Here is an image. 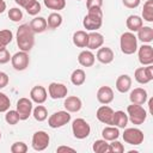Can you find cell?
<instances>
[{"instance_id": "1", "label": "cell", "mask_w": 153, "mask_h": 153, "mask_svg": "<svg viewBox=\"0 0 153 153\" xmlns=\"http://www.w3.org/2000/svg\"><path fill=\"white\" fill-rule=\"evenodd\" d=\"M17 45L22 51L29 53L35 44V32L29 24H22L17 30Z\"/></svg>"}, {"instance_id": "2", "label": "cell", "mask_w": 153, "mask_h": 153, "mask_svg": "<svg viewBox=\"0 0 153 153\" xmlns=\"http://www.w3.org/2000/svg\"><path fill=\"white\" fill-rule=\"evenodd\" d=\"M120 48L121 51L126 55H131L137 50V38L133 32H124L120 38Z\"/></svg>"}, {"instance_id": "3", "label": "cell", "mask_w": 153, "mask_h": 153, "mask_svg": "<svg viewBox=\"0 0 153 153\" xmlns=\"http://www.w3.org/2000/svg\"><path fill=\"white\" fill-rule=\"evenodd\" d=\"M127 115H128V120L136 126L142 124L146 118H147V111L139 104H130L127 108Z\"/></svg>"}, {"instance_id": "4", "label": "cell", "mask_w": 153, "mask_h": 153, "mask_svg": "<svg viewBox=\"0 0 153 153\" xmlns=\"http://www.w3.org/2000/svg\"><path fill=\"white\" fill-rule=\"evenodd\" d=\"M72 131H73V135L75 139L82 140L90 135L91 127L84 118H75L72 123Z\"/></svg>"}, {"instance_id": "5", "label": "cell", "mask_w": 153, "mask_h": 153, "mask_svg": "<svg viewBox=\"0 0 153 153\" xmlns=\"http://www.w3.org/2000/svg\"><path fill=\"white\" fill-rule=\"evenodd\" d=\"M71 121V114L68 111H56L48 118V124L50 128H61Z\"/></svg>"}, {"instance_id": "6", "label": "cell", "mask_w": 153, "mask_h": 153, "mask_svg": "<svg viewBox=\"0 0 153 153\" xmlns=\"http://www.w3.org/2000/svg\"><path fill=\"white\" fill-rule=\"evenodd\" d=\"M122 137H123L124 142H127L129 145L137 146V145L142 143L145 136H143L142 130H140L139 128H127V129H124Z\"/></svg>"}, {"instance_id": "7", "label": "cell", "mask_w": 153, "mask_h": 153, "mask_svg": "<svg viewBox=\"0 0 153 153\" xmlns=\"http://www.w3.org/2000/svg\"><path fill=\"white\" fill-rule=\"evenodd\" d=\"M49 142H50V137H49V134L45 133L44 130H38L36 131L33 135H32V148L35 151H44L48 146H49Z\"/></svg>"}, {"instance_id": "8", "label": "cell", "mask_w": 153, "mask_h": 153, "mask_svg": "<svg viewBox=\"0 0 153 153\" xmlns=\"http://www.w3.org/2000/svg\"><path fill=\"white\" fill-rule=\"evenodd\" d=\"M11 63H12V67L16 71L26 69L29 67V63H30L29 54L26 51H22V50L16 53L13 56H11Z\"/></svg>"}, {"instance_id": "9", "label": "cell", "mask_w": 153, "mask_h": 153, "mask_svg": "<svg viewBox=\"0 0 153 153\" xmlns=\"http://www.w3.org/2000/svg\"><path fill=\"white\" fill-rule=\"evenodd\" d=\"M17 112L19 114V117L22 121H25L30 117L32 112V100L29 98H19L17 102Z\"/></svg>"}, {"instance_id": "10", "label": "cell", "mask_w": 153, "mask_h": 153, "mask_svg": "<svg viewBox=\"0 0 153 153\" xmlns=\"http://www.w3.org/2000/svg\"><path fill=\"white\" fill-rule=\"evenodd\" d=\"M134 78L139 84H147L153 80V66L148 65L147 67H140L135 69Z\"/></svg>"}, {"instance_id": "11", "label": "cell", "mask_w": 153, "mask_h": 153, "mask_svg": "<svg viewBox=\"0 0 153 153\" xmlns=\"http://www.w3.org/2000/svg\"><path fill=\"white\" fill-rule=\"evenodd\" d=\"M137 57L141 65L148 66L153 63V48L149 44H142L139 48L137 51Z\"/></svg>"}, {"instance_id": "12", "label": "cell", "mask_w": 153, "mask_h": 153, "mask_svg": "<svg viewBox=\"0 0 153 153\" xmlns=\"http://www.w3.org/2000/svg\"><path fill=\"white\" fill-rule=\"evenodd\" d=\"M102 24H103V17H99L92 13H87L82 20L84 27L90 31H97L102 26Z\"/></svg>"}, {"instance_id": "13", "label": "cell", "mask_w": 153, "mask_h": 153, "mask_svg": "<svg viewBox=\"0 0 153 153\" xmlns=\"http://www.w3.org/2000/svg\"><path fill=\"white\" fill-rule=\"evenodd\" d=\"M48 93L53 99H61L67 96L68 88L61 82H51L48 86Z\"/></svg>"}, {"instance_id": "14", "label": "cell", "mask_w": 153, "mask_h": 153, "mask_svg": "<svg viewBox=\"0 0 153 153\" xmlns=\"http://www.w3.org/2000/svg\"><path fill=\"white\" fill-rule=\"evenodd\" d=\"M96 116L98 118L99 122L104 123V124H109V126H112V118H114V110L108 106L106 104H104L103 106L98 108L97 112H96Z\"/></svg>"}, {"instance_id": "15", "label": "cell", "mask_w": 153, "mask_h": 153, "mask_svg": "<svg viewBox=\"0 0 153 153\" xmlns=\"http://www.w3.org/2000/svg\"><path fill=\"white\" fill-rule=\"evenodd\" d=\"M47 90L41 86V85H37V86H33L30 91V98L32 102L37 103V104H43L45 100H47Z\"/></svg>"}, {"instance_id": "16", "label": "cell", "mask_w": 153, "mask_h": 153, "mask_svg": "<svg viewBox=\"0 0 153 153\" xmlns=\"http://www.w3.org/2000/svg\"><path fill=\"white\" fill-rule=\"evenodd\" d=\"M97 100L100 104H109L114 100V91L110 86H102L97 91Z\"/></svg>"}, {"instance_id": "17", "label": "cell", "mask_w": 153, "mask_h": 153, "mask_svg": "<svg viewBox=\"0 0 153 153\" xmlns=\"http://www.w3.org/2000/svg\"><path fill=\"white\" fill-rule=\"evenodd\" d=\"M114 56H115V55H114V51H112V49L109 48V47H100V48H98L97 55H96L97 60H98L100 63H103V65H108V63L112 62Z\"/></svg>"}, {"instance_id": "18", "label": "cell", "mask_w": 153, "mask_h": 153, "mask_svg": "<svg viewBox=\"0 0 153 153\" xmlns=\"http://www.w3.org/2000/svg\"><path fill=\"white\" fill-rule=\"evenodd\" d=\"M63 106L66 109V111L68 112H78L81 106H82V103H81V99L76 96H69L65 99L63 102Z\"/></svg>"}, {"instance_id": "19", "label": "cell", "mask_w": 153, "mask_h": 153, "mask_svg": "<svg viewBox=\"0 0 153 153\" xmlns=\"http://www.w3.org/2000/svg\"><path fill=\"white\" fill-rule=\"evenodd\" d=\"M104 44V37L102 33L97 32V31H92L88 33V41H87V47L90 50L93 49H98Z\"/></svg>"}, {"instance_id": "20", "label": "cell", "mask_w": 153, "mask_h": 153, "mask_svg": "<svg viewBox=\"0 0 153 153\" xmlns=\"http://www.w3.org/2000/svg\"><path fill=\"white\" fill-rule=\"evenodd\" d=\"M129 99L133 104H139V105H142L146 103L147 100V91L141 88V87H136L134 88L130 94H129Z\"/></svg>"}, {"instance_id": "21", "label": "cell", "mask_w": 153, "mask_h": 153, "mask_svg": "<svg viewBox=\"0 0 153 153\" xmlns=\"http://www.w3.org/2000/svg\"><path fill=\"white\" fill-rule=\"evenodd\" d=\"M131 87V79L128 74H122L116 79V90L121 93H126Z\"/></svg>"}, {"instance_id": "22", "label": "cell", "mask_w": 153, "mask_h": 153, "mask_svg": "<svg viewBox=\"0 0 153 153\" xmlns=\"http://www.w3.org/2000/svg\"><path fill=\"white\" fill-rule=\"evenodd\" d=\"M94 61H96V56L93 55V53L91 50H82L78 55V62L82 67H91V66H93Z\"/></svg>"}, {"instance_id": "23", "label": "cell", "mask_w": 153, "mask_h": 153, "mask_svg": "<svg viewBox=\"0 0 153 153\" xmlns=\"http://www.w3.org/2000/svg\"><path fill=\"white\" fill-rule=\"evenodd\" d=\"M128 115L122 111V110H118V111H114V118H112V126L117 127V128H126L127 124H128Z\"/></svg>"}, {"instance_id": "24", "label": "cell", "mask_w": 153, "mask_h": 153, "mask_svg": "<svg viewBox=\"0 0 153 153\" xmlns=\"http://www.w3.org/2000/svg\"><path fill=\"white\" fill-rule=\"evenodd\" d=\"M30 27L32 29V31L35 33H41L43 31L47 30L48 27V24H47V19L43 18V17H36L33 18L31 22H30Z\"/></svg>"}, {"instance_id": "25", "label": "cell", "mask_w": 153, "mask_h": 153, "mask_svg": "<svg viewBox=\"0 0 153 153\" xmlns=\"http://www.w3.org/2000/svg\"><path fill=\"white\" fill-rule=\"evenodd\" d=\"M87 41H88V33L86 31L79 30V31H75L73 33V43L78 48H86Z\"/></svg>"}, {"instance_id": "26", "label": "cell", "mask_w": 153, "mask_h": 153, "mask_svg": "<svg viewBox=\"0 0 153 153\" xmlns=\"http://www.w3.org/2000/svg\"><path fill=\"white\" fill-rule=\"evenodd\" d=\"M126 25L130 32H135L143 25V22H142L141 17H139L136 14H130L126 20Z\"/></svg>"}, {"instance_id": "27", "label": "cell", "mask_w": 153, "mask_h": 153, "mask_svg": "<svg viewBox=\"0 0 153 153\" xmlns=\"http://www.w3.org/2000/svg\"><path fill=\"white\" fill-rule=\"evenodd\" d=\"M137 39L143 43H151L153 41V29L151 26H141L137 30Z\"/></svg>"}, {"instance_id": "28", "label": "cell", "mask_w": 153, "mask_h": 153, "mask_svg": "<svg viewBox=\"0 0 153 153\" xmlns=\"http://www.w3.org/2000/svg\"><path fill=\"white\" fill-rule=\"evenodd\" d=\"M102 136L104 140L106 141H114L117 140L120 136V130L118 128L114 127V126H108L102 130Z\"/></svg>"}, {"instance_id": "29", "label": "cell", "mask_w": 153, "mask_h": 153, "mask_svg": "<svg viewBox=\"0 0 153 153\" xmlns=\"http://www.w3.org/2000/svg\"><path fill=\"white\" fill-rule=\"evenodd\" d=\"M85 80H86V74L81 68H78V69L73 71V73L71 75V81H72L73 85L80 86L85 82Z\"/></svg>"}, {"instance_id": "30", "label": "cell", "mask_w": 153, "mask_h": 153, "mask_svg": "<svg viewBox=\"0 0 153 153\" xmlns=\"http://www.w3.org/2000/svg\"><path fill=\"white\" fill-rule=\"evenodd\" d=\"M47 24H48V27H50V29H57L62 24V16L60 13H57V12L50 13L48 16Z\"/></svg>"}, {"instance_id": "31", "label": "cell", "mask_w": 153, "mask_h": 153, "mask_svg": "<svg viewBox=\"0 0 153 153\" xmlns=\"http://www.w3.org/2000/svg\"><path fill=\"white\" fill-rule=\"evenodd\" d=\"M142 18H143V20H146L148 23L153 22V0H147L143 4Z\"/></svg>"}, {"instance_id": "32", "label": "cell", "mask_w": 153, "mask_h": 153, "mask_svg": "<svg viewBox=\"0 0 153 153\" xmlns=\"http://www.w3.org/2000/svg\"><path fill=\"white\" fill-rule=\"evenodd\" d=\"M13 39V33L11 30L8 29H4V30H0V50L6 48L7 44H10Z\"/></svg>"}, {"instance_id": "33", "label": "cell", "mask_w": 153, "mask_h": 153, "mask_svg": "<svg viewBox=\"0 0 153 153\" xmlns=\"http://www.w3.org/2000/svg\"><path fill=\"white\" fill-rule=\"evenodd\" d=\"M32 115H33V118L38 122H43L44 120H47L48 117V111H47V108L43 106V105H37L33 110H32Z\"/></svg>"}, {"instance_id": "34", "label": "cell", "mask_w": 153, "mask_h": 153, "mask_svg": "<svg viewBox=\"0 0 153 153\" xmlns=\"http://www.w3.org/2000/svg\"><path fill=\"white\" fill-rule=\"evenodd\" d=\"M45 7L54 11H60L66 7V0H43Z\"/></svg>"}, {"instance_id": "35", "label": "cell", "mask_w": 153, "mask_h": 153, "mask_svg": "<svg viewBox=\"0 0 153 153\" xmlns=\"http://www.w3.org/2000/svg\"><path fill=\"white\" fill-rule=\"evenodd\" d=\"M92 149L96 152V153H106L109 152V143L106 140L102 139V140H96L93 142V146H92Z\"/></svg>"}, {"instance_id": "36", "label": "cell", "mask_w": 153, "mask_h": 153, "mask_svg": "<svg viewBox=\"0 0 153 153\" xmlns=\"http://www.w3.org/2000/svg\"><path fill=\"white\" fill-rule=\"evenodd\" d=\"M5 121H6L8 124H11V126L17 124V123L20 121L19 114L17 112V110H7V111H6V115H5Z\"/></svg>"}, {"instance_id": "37", "label": "cell", "mask_w": 153, "mask_h": 153, "mask_svg": "<svg viewBox=\"0 0 153 153\" xmlns=\"http://www.w3.org/2000/svg\"><path fill=\"white\" fill-rule=\"evenodd\" d=\"M12 153H26L27 152V145L23 141H17L11 146Z\"/></svg>"}, {"instance_id": "38", "label": "cell", "mask_w": 153, "mask_h": 153, "mask_svg": "<svg viewBox=\"0 0 153 153\" xmlns=\"http://www.w3.org/2000/svg\"><path fill=\"white\" fill-rule=\"evenodd\" d=\"M10 106H11L10 98L5 93L0 92V112H6L7 110H10Z\"/></svg>"}, {"instance_id": "39", "label": "cell", "mask_w": 153, "mask_h": 153, "mask_svg": "<svg viewBox=\"0 0 153 153\" xmlns=\"http://www.w3.org/2000/svg\"><path fill=\"white\" fill-rule=\"evenodd\" d=\"M8 18L12 20V22H20L23 19V12L22 10L17 8V7H13L8 11Z\"/></svg>"}, {"instance_id": "40", "label": "cell", "mask_w": 153, "mask_h": 153, "mask_svg": "<svg viewBox=\"0 0 153 153\" xmlns=\"http://www.w3.org/2000/svg\"><path fill=\"white\" fill-rule=\"evenodd\" d=\"M25 10H26L27 14H30V16H36V14H38V13L41 12V4H39L37 0H35V1L31 2Z\"/></svg>"}, {"instance_id": "41", "label": "cell", "mask_w": 153, "mask_h": 153, "mask_svg": "<svg viewBox=\"0 0 153 153\" xmlns=\"http://www.w3.org/2000/svg\"><path fill=\"white\" fill-rule=\"evenodd\" d=\"M109 152H111V153H122V152H124V146L120 141L114 140V141H111V143H109Z\"/></svg>"}, {"instance_id": "42", "label": "cell", "mask_w": 153, "mask_h": 153, "mask_svg": "<svg viewBox=\"0 0 153 153\" xmlns=\"http://www.w3.org/2000/svg\"><path fill=\"white\" fill-rule=\"evenodd\" d=\"M11 60V55H10V51L4 48L0 50V65H4V63H7L8 61Z\"/></svg>"}, {"instance_id": "43", "label": "cell", "mask_w": 153, "mask_h": 153, "mask_svg": "<svg viewBox=\"0 0 153 153\" xmlns=\"http://www.w3.org/2000/svg\"><path fill=\"white\" fill-rule=\"evenodd\" d=\"M103 6V0H86V7L88 8H93V7H98L102 8Z\"/></svg>"}, {"instance_id": "44", "label": "cell", "mask_w": 153, "mask_h": 153, "mask_svg": "<svg viewBox=\"0 0 153 153\" xmlns=\"http://www.w3.org/2000/svg\"><path fill=\"white\" fill-rule=\"evenodd\" d=\"M122 1H123V5L128 8H136L141 2V0H122Z\"/></svg>"}, {"instance_id": "45", "label": "cell", "mask_w": 153, "mask_h": 153, "mask_svg": "<svg viewBox=\"0 0 153 153\" xmlns=\"http://www.w3.org/2000/svg\"><path fill=\"white\" fill-rule=\"evenodd\" d=\"M8 84V75L4 72H0V88L6 87Z\"/></svg>"}, {"instance_id": "46", "label": "cell", "mask_w": 153, "mask_h": 153, "mask_svg": "<svg viewBox=\"0 0 153 153\" xmlns=\"http://www.w3.org/2000/svg\"><path fill=\"white\" fill-rule=\"evenodd\" d=\"M16 1V4L17 5H19L20 7H23V8H26L31 2H33L35 0H14Z\"/></svg>"}, {"instance_id": "47", "label": "cell", "mask_w": 153, "mask_h": 153, "mask_svg": "<svg viewBox=\"0 0 153 153\" xmlns=\"http://www.w3.org/2000/svg\"><path fill=\"white\" fill-rule=\"evenodd\" d=\"M67 151H69V152H75L74 148L68 147V146H60V147H57V149H56V152H59V153H61V152H67Z\"/></svg>"}, {"instance_id": "48", "label": "cell", "mask_w": 153, "mask_h": 153, "mask_svg": "<svg viewBox=\"0 0 153 153\" xmlns=\"http://www.w3.org/2000/svg\"><path fill=\"white\" fill-rule=\"evenodd\" d=\"M5 10H6V2H5V0H0V14L4 13Z\"/></svg>"}, {"instance_id": "49", "label": "cell", "mask_w": 153, "mask_h": 153, "mask_svg": "<svg viewBox=\"0 0 153 153\" xmlns=\"http://www.w3.org/2000/svg\"><path fill=\"white\" fill-rule=\"evenodd\" d=\"M0 139H1V131H0Z\"/></svg>"}, {"instance_id": "50", "label": "cell", "mask_w": 153, "mask_h": 153, "mask_svg": "<svg viewBox=\"0 0 153 153\" xmlns=\"http://www.w3.org/2000/svg\"><path fill=\"white\" fill-rule=\"evenodd\" d=\"M76 1H80V0H76Z\"/></svg>"}]
</instances>
